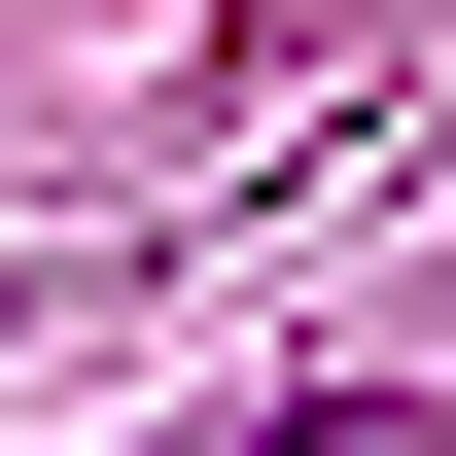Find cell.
Masks as SVG:
<instances>
[{
  "instance_id": "obj_1",
  "label": "cell",
  "mask_w": 456,
  "mask_h": 456,
  "mask_svg": "<svg viewBox=\"0 0 456 456\" xmlns=\"http://www.w3.org/2000/svg\"><path fill=\"white\" fill-rule=\"evenodd\" d=\"M246 456H456V421H421V387H351V421H246Z\"/></svg>"
}]
</instances>
